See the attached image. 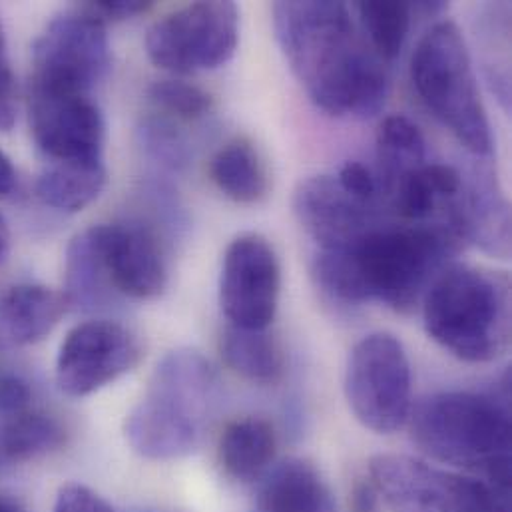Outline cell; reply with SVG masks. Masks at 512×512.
<instances>
[{
  "label": "cell",
  "instance_id": "obj_4",
  "mask_svg": "<svg viewBox=\"0 0 512 512\" xmlns=\"http://www.w3.org/2000/svg\"><path fill=\"white\" fill-rule=\"evenodd\" d=\"M218 395V377L210 361L194 349L162 357L148 391L126 419L130 447L150 461L190 455Z\"/></svg>",
  "mask_w": 512,
  "mask_h": 512
},
{
  "label": "cell",
  "instance_id": "obj_23",
  "mask_svg": "<svg viewBox=\"0 0 512 512\" xmlns=\"http://www.w3.org/2000/svg\"><path fill=\"white\" fill-rule=\"evenodd\" d=\"M222 355L232 371L248 381L271 385L283 373V351L265 329L230 325L222 337Z\"/></svg>",
  "mask_w": 512,
  "mask_h": 512
},
{
  "label": "cell",
  "instance_id": "obj_34",
  "mask_svg": "<svg viewBox=\"0 0 512 512\" xmlns=\"http://www.w3.org/2000/svg\"><path fill=\"white\" fill-rule=\"evenodd\" d=\"M377 489L375 485L369 481H363L359 483L355 489H353V497H351V503H353V511L355 512H377Z\"/></svg>",
  "mask_w": 512,
  "mask_h": 512
},
{
  "label": "cell",
  "instance_id": "obj_22",
  "mask_svg": "<svg viewBox=\"0 0 512 512\" xmlns=\"http://www.w3.org/2000/svg\"><path fill=\"white\" fill-rule=\"evenodd\" d=\"M68 305L80 311L104 309L118 293L110 285L90 230L78 234L66 254V287Z\"/></svg>",
  "mask_w": 512,
  "mask_h": 512
},
{
  "label": "cell",
  "instance_id": "obj_28",
  "mask_svg": "<svg viewBox=\"0 0 512 512\" xmlns=\"http://www.w3.org/2000/svg\"><path fill=\"white\" fill-rule=\"evenodd\" d=\"M148 98L158 114L178 122L202 120L214 108V100L206 90L184 80H160L150 86Z\"/></svg>",
  "mask_w": 512,
  "mask_h": 512
},
{
  "label": "cell",
  "instance_id": "obj_17",
  "mask_svg": "<svg viewBox=\"0 0 512 512\" xmlns=\"http://www.w3.org/2000/svg\"><path fill=\"white\" fill-rule=\"evenodd\" d=\"M68 309L64 293L46 285L24 283L12 287L0 301V323L18 345L42 341Z\"/></svg>",
  "mask_w": 512,
  "mask_h": 512
},
{
  "label": "cell",
  "instance_id": "obj_19",
  "mask_svg": "<svg viewBox=\"0 0 512 512\" xmlns=\"http://www.w3.org/2000/svg\"><path fill=\"white\" fill-rule=\"evenodd\" d=\"M277 439L265 419H240L228 425L220 441V459L230 477L252 483L269 471L275 459Z\"/></svg>",
  "mask_w": 512,
  "mask_h": 512
},
{
  "label": "cell",
  "instance_id": "obj_35",
  "mask_svg": "<svg viewBox=\"0 0 512 512\" xmlns=\"http://www.w3.org/2000/svg\"><path fill=\"white\" fill-rule=\"evenodd\" d=\"M16 188V170L10 158L0 150V200L8 198Z\"/></svg>",
  "mask_w": 512,
  "mask_h": 512
},
{
  "label": "cell",
  "instance_id": "obj_12",
  "mask_svg": "<svg viewBox=\"0 0 512 512\" xmlns=\"http://www.w3.org/2000/svg\"><path fill=\"white\" fill-rule=\"evenodd\" d=\"M28 112L48 164H104L106 124L92 96L30 86Z\"/></svg>",
  "mask_w": 512,
  "mask_h": 512
},
{
  "label": "cell",
  "instance_id": "obj_24",
  "mask_svg": "<svg viewBox=\"0 0 512 512\" xmlns=\"http://www.w3.org/2000/svg\"><path fill=\"white\" fill-rule=\"evenodd\" d=\"M66 441V431L58 419L28 409L20 415L0 419V449L12 467L46 457Z\"/></svg>",
  "mask_w": 512,
  "mask_h": 512
},
{
  "label": "cell",
  "instance_id": "obj_5",
  "mask_svg": "<svg viewBox=\"0 0 512 512\" xmlns=\"http://www.w3.org/2000/svg\"><path fill=\"white\" fill-rule=\"evenodd\" d=\"M433 341L467 363H489L511 343V283L503 273L449 265L423 297Z\"/></svg>",
  "mask_w": 512,
  "mask_h": 512
},
{
  "label": "cell",
  "instance_id": "obj_7",
  "mask_svg": "<svg viewBox=\"0 0 512 512\" xmlns=\"http://www.w3.org/2000/svg\"><path fill=\"white\" fill-rule=\"evenodd\" d=\"M371 483L393 512H511V489L405 455H377Z\"/></svg>",
  "mask_w": 512,
  "mask_h": 512
},
{
  "label": "cell",
  "instance_id": "obj_32",
  "mask_svg": "<svg viewBox=\"0 0 512 512\" xmlns=\"http://www.w3.org/2000/svg\"><path fill=\"white\" fill-rule=\"evenodd\" d=\"M32 405V391L26 381L14 375H0V419H8L28 411Z\"/></svg>",
  "mask_w": 512,
  "mask_h": 512
},
{
  "label": "cell",
  "instance_id": "obj_9",
  "mask_svg": "<svg viewBox=\"0 0 512 512\" xmlns=\"http://www.w3.org/2000/svg\"><path fill=\"white\" fill-rule=\"evenodd\" d=\"M345 397L363 427L391 435L411 413V365L399 339L373 333L349 353Z\"/></svg>",
  "mask_w": 512,
  "mask_h": 512
},
{
  "label": "cell",
  "instance_id": "obj_37",
  "mask_svg": "<svg viewBox=\"0 0 512 512\" xmlns=\"http://www.w3.org/2000/svg\"><path fill=\"white\" fill-rule=\"evenodd\" d=\"M12 469V465L8 463V459H6V455L2 453V449H0V475H4L6 471H10Z\"/></svg>",
  "mask_w": 512,
  "mask_h": 512
},
{
  "label": "cell",
  "instance_id": "obj_26",
  "mask_svg": "<svg viewBox=\"0 0 512 512\" xmlns=\"http://www.w3.org/2000/svg\"><path fill=\"white\" fill-rule=\"evenodd\" d=\"M359 20L369 36L373 52L383 60H395L409 36L413 20V2H377L363 0L355 4Z\"/></svg>",
  "mask_w": 512,
  "mask_h": 512
},
{
  "label": "cell",
  "instance_id": "obj_14",
  "mask_svg": "<svg viewBox=\"0 0 512 512\" xmlns=\"http://www.w3.org/2000/svg\"><path fill=\"white\" fill-rule=\"evenodd\" d=\"M90 234L118 295L152 299L166 289L168 259L156 230L142 222H120L94 226Z\"/></svg>",
  "mask_w": 512,
  "mask_h": 512
},
{
  "label": "cell",
  "instance_id": "obj_10",
  "mask_svg": "<svg viewBox=\"0 0 512 512\" xmlns=\"http://www.w3.org/2000/svg\"><path fill=\"white\" fill-rule=\"evenodd\" d=\"M240 40L234 2H194L162 20L146 36L148 58L174 74L216 70L232 60Z\"/></svg>",
  "mask_w": 512,
  "mask_h": 512
},
{
  "label": "cell",
  "instance_id": "obj_36",
  "mask_svg": "<svg viewBox=\"0 0 512 512\" xmlns=\"http://www.w3.org/2000/svg\"><path fill=\"white\" fill-rule=\"evenodd\" d=\"M8 246H10V232H8V226H6L4 218L0 216V263L8 252Z\"/></svg>",
  "mask_w": 512,
  "mask_h": 512
},
{
  "label": "cell",
  "instance_id": "obj_6",
  "mask_svg": "<svg viewBox=\"0 0 512 512\" xmlns=\"http://www.w3.org/2000/svg\"><path fill=\"white\" fill-rule=\"evenodd\" d=\"M411 76L427 108L471 154L479 158L493 154L489 116L467 42L455 22H437L419 40Z\"/></svg>",
  "mask_w": 512,
  "mask_h": 512
},
{
  "label": "cell",
  "instance_id": "obj_33",
  "mask_svg": "<svg viewBox=\"0 0 512 512\" xmlns=\"http://www.w3.org/2000/svg\"><path fill=\"white\" fill-rule=\"evenodd\" d=\"M96 16L106 20H126L132 16H138L152 8V2L144 0H100V2H88L86 4Z\"/></svg>",
  "mask_w": 512,
  "mask_h": 512
},
{
  "label": "cell",
  "instance_id": "obj_11",
  "mask_svg": "<svg viewBox=\"0 0 512 512\" xmlns=\"http://www.w3.org/2000/svg\"><path fill=\"white\" fill-rule=\"evenodd\" d=\"M142 355L138 337L118 321L92 319L76 325L56 359L58 389L74 399L88 397L130 373Z\"/></svg>",
  "mask_w": 512,
  "mask_h": 512
},
{
  "label": "cell",
  "instance_id": "obj_13",
  "mask_svg": "<svg viewBox=\"0 0 512 512\" xmlns=\"http://www.w3.org/2000/svg\"><path fill=\"white\" fill-rule=\"evenodd\" d=\"M281 269L273 248L257 234L236 238L224 257L220 303L230 325L267 329L275 317Z\"/></svg>",
  "mask_w": 512,
  "mask_h": 512
},
{
  "label": "cell",
  "instance_id": "obj_31",
  "mask_svg": "<svg viewBox=\"0 0 512 512\" xmlns=\"http://www.w3.org/2000/svg\"><path fill=\"white\" fill-rule=\"evenodd\" d=\"M52 512H116L100 495L84 485H66L60 489Z\"/></svg>",
  "mask_w": 512,
  "mask_h": 512
},
{
  "label": "cell",
  "instance_id": "obj_27",
  "mask_svg": "<svg viewBox=\"0 0 512 512\" xmlns=\"http://www.w3.org/2000/svg\"><path fill=\"white\" fill-rule=\"evenodd\" d=\"M182 122L154 112L142 120L138 138L144 154L164 170L180 172L192 160V144L188 134L180 128Z\"/></svg>",
  "mask_w": 512,
  "mask_h": 512
},
{
  "label": "cell",
  "instance_id": "obj_1",
  "mask_svg": "<svg viewBox=\"0 0 512 512\" xmlns=\"http://www.w3.org/2000/svg\"><path fill=\"white\" fill-rule=\"evenodd\" d=\"M273 28L291 72L321 110L357 118L383 110L389 94L383 60L361 40L345 2H277Z\"/></svg>",
  "mask_w": 512,
  "mask_h": 512
},
{
  "label": "cell",
  "instance_id": "obj_21",
  "mask_svg": "<svg viewBox=\"0 0 512 512\" xmlns=\"http://www.w3.org/2000/svg\"><path fill=\"white\" fill-rule=\"evenodd\" d=\"M104 186V164H46L36 180V194L44 206L74 214L88 208Z\"/></svg>",
  "mask_w": 512,
  "mask_h": 512
},
{
  "label": "cell",
  "instance_id": "obj_25",
  "mask_svg": "<svg viewBox=\"0 0 512 512\" xmlns=\"http://www.w3.org/2000/svg\"><path fill=\"white\" fill-rule=\"evenodd\" d=\"M210 174L216 186L240 204H254L267 192L265 168L254 144L246 138H236L220 148L212 158Z\"/></svg>",
  "mask_w": 512,
  "mask_h": 512
},
{
  "label": "cell",
  "instance_id": "obj_2",
  "mask_svg": "<svg viewBox=\"0 0 512 512\" xmlns=\"http://www.w3.org/2000/svg\"><path fill=\"white\" fill-rule=\"evenodd\" d=\"M463 242L443 224L375 226L357 242L319 250L313 277L321 291L341 303L379 301L409 313Z\"/></svg>",
  "mask_w": 512,
  "mask_h": 512
},
{
  "label": "cell",
  "instance_id": "obj_15",
  "mask_svg": "<svg viewBox=\"0 0 512 512\" xmlns=\"http://www.w3.org/2000/svg\"><path fill=\"white\" fill-rule=\"evenodd\" d=\"M293 212L319 250L345 248L377 226L373 204L349 196L333 176L299 182L293 194Z\"/></svg>",
  "mask_w": 512,
  "mask_h": 512
},
{
  "label": "cell",
  "instance_id": "obj_8",
  "mask_svg": "<svg viewBox=\"0 0 512 512\" xmlns=\"http://www.w3.org/2000/svg\"><path fill=\"white\" fill-rule=\"evenodd\" d=\"M30 86L92 96L110 70L106 22L86 4L52 18L34 44Z\"/></svg>",
  "mask_w": 512,
  "mask_h": 512
},
{
  "label": "cell",
  "instance_id": "obj_29",
  "mask_svg": "<svg viewBox=\"0 0 512 512\" xmlns=\"http://www.w3.org/2000/svg\"><path fill=\"white\" fill-rule=\"evenodd\" d=\"M16 120V80L8 58L6 34L0 22V130H10Z\"/></svg>",
  "mask_w": 512,
  "mask_h": 512
},
{
  "label": "cell",
  "instance_id": "obj_38",
  "mask_svg": "<svg viewBox=\"0 0 512 512\" xmlns=\"http://www.w3.org/2000/svg\"><path fill=\"white\" fill-rule=\"evenodd\" d=\"M138 512H172V511H160V509H146V511H138Z\"/></svg>",
  "mask_w": 512,
  "mask_h": 512
},
{
  "label": "cell",
  "instance_id": "obj_3",
  "mask_svg": "<svg viewBox=\"0 0 512 512\" xmlns=\"http://www.w3.org/2000/svg\"><path fill=\"white\" fill-rule=\"evenodd\" d=\"M409 421L413 441L425 455L511 489L509 395L437 393L423 399Z\"/></svg>",
  "mask_w": 512,
  "mask_h": 512
},
{
  "label": "cell",
  "instance_id": "obj_30",
  "mask_svg": "<svg viewBox=\"0 0 512 512\" xmlns=\"http://www.w3.org/2000/svg\"><path fill=\"white\" fill-rule=\"evenodd\" d=\"M337 182L349 196L363 204H373L375 196L379 194V186L373 174L361 162L343 164V168L337 174Z\"/></svg>",
  "mask_w": 512,
  "mask_h": 512
},
{
  "label": "cell",
  "instance_id": "obj_16",
  "mask_svg": "<svg viewBox=\"0 0 512 512\" xmlns=\"http://www.w3.org/2000/svg\"><path fill=\"white\" fill-rule=\"evenodd\" d=\"M463 244H475L491 256L511 254V212L491 174L479 172L463 182L459 196L441 220Z\"/></svg>",
  "mask_w": 512,
  "mask_h": 512
},
{
  "label": "cell",
  "instance_id": "obj_20",
  "mask_svg": "<svg viewBox=\"0 0 512 512\" xmlns=\"http://www.w3.org/2000/svg\"><path fill=\"white\" fill-rule=\"evenodd\" d=\"M425 138L407 116H387L377 132V162L381 194L391 192L413 172L425 166Z\"/></svg>",
  "mask_w": 512,
  "mask_h": 512
},
{
  "label": "cell",
  "instance_id": "obj_18",
  "mask_svg": "<svg viewBox=\"0 0 512 512\" xmlns=\"http://www.w3.org/2000/svg\"><path fill=\"white\" fill-rule=\"evenodd\" d=\"M256 512H335L313 465L287 459L263 475Z\"/></svg>",
  "mask_w": 512,
  "mask_h": 512
}]
</instances>
